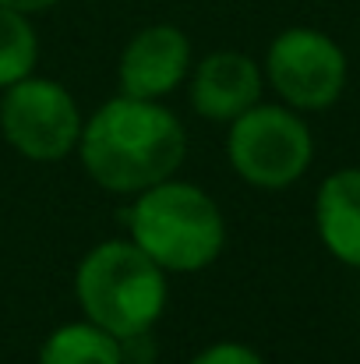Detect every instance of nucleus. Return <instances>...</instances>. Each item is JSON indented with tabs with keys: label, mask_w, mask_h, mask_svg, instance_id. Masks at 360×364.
I'll use <instances>...</instances> for the list:
<instances>
[{
	"label": "nucleus",
	"mask_w": 360,
	"mask_h": 364,
	"mask_svg": "<svg viewBox=\"0 0 360 364\" xmlns=\"http://www.w3.org/2000/svg\"><path fill=\"white\" fill-rule=\"evenodd\" d=\"M75 297L82 318L114 333L117 340H134L148 333L166 311V272L131 241L96 244L75 269Z\"/></svg>",
	"instance_id": "3"
},
{
	"label": "nucleus",
	"mask_w": 360,
	"mask_h": 364,
	"mask_svg": "<svg viewBox=\"0 0 360 364\" xmlns=\"http://www.w3.org/2000/svg\"><path fill=\"white\" fill-rule=\"evenodd\" d=\"M261 75L286 107L329 110L347 85V53L318 28H286L272 39Z\"/></svg>",
	"instance_id": "6"
},
{
	"label": "nucleus",
	"mask_w": 360,
	"mask_h": 364,
	"mask_svg": "<svg viewBox=\"0 0 360 364\" xmlns=\"http://www.w3.org/2000/svg\"><path fill=\"white\" fill-rule=\"evenodd\" d=\"M82 110L75 96L53 78H21L4 89L0 134L7 145L32 163H57L78 149Z\"/></svg>",
	"instance_id": "5"
},
{
	"label": "nucleus",
	"mask_w": 360,
	"mask_h": 364,
	"mask_svg": "<svg viewBox=\"0 0 360 364\" xmlns=\"http://www.w3.org/2000/svg\"><path fill=\"white\" fill-rule=\"evenodd\" d=\"M4 7H14V11H21V14H39V11H50L53 4H60V0H0Z\"/></svg>",
	"instance_id": "13"
},
{
	"label": "nucleus",
	"mask_w": 360,
	"mask_h": 364,
	"mask_svg": "<svg viewBox=\"0 0 360 364\" xmlns=\"http://www.w3.org/2000/svg\"><path fill=\"white\" fill-rule=\"evenodd\" d=\"M227 156L240 181L261 191H283L311 166L315 141L293 107L254 103L230 121Z\"/></svg>",
	"instance_id": "4"
},
{
	"label": "nucleus",
	"mask_w": 360,
	"mask_h": 364,
	"mask_svg": "<svg viewBox=\"0 0 360 364\" xmlns=\"http://www.w3.org/2000/svg\"><path fill=\"white\" fill-rule=\"evenodd\" d=\"M124 361V340L114 333L92 326L89 318L67 322L53 329L43 347H39V364H120Z\"/></svg>",
	"instance_id": "10"
},
{
	"label": "nucleus",
	"mask_w": 360,
	"mask_h": 364,
	"mask_svg": "<svg viewBox=\"0 0 360 364\" xmlns=\"http://www.w3.org/2000/svg\"><path fill=\"white\" fill-rule=\"evenodd\" d=\"M315 223L322 244L339 262L360 269V166L325 177L315 198Z\"/></svg>",
	"instance_id": "9"
},
{
	"label": "nucleus",
	"mask_w": 360,
	"mask_h": 364,
	"mask_svg": "<svg viewBox=\"0 0 360 364\" xmlns=\"http://www.w3.org/2000/svg\"><path fill=\"white\" fill-rule=\"evenodd\" d=\"M265 75L240 50H216L198 60L191 75V107L205 121H234L254 103H261Z\"/></svg>",
	"instance_id": "8"
},
{
	"label": "nucleus",
	"mask_w": 360,
	"mask_h": 364,
	"mask_svg": "<svg viewBox=\"0 0 360 364\" xmlns=\"http://www.w3.org/2000/svg\"><path fill=\"white\" fill-rule=\"evenodd\" d=\"M117 75L124 96L163 100L191 75V39L166 21L145 25L124 46Z\"/></svg>",
	"instance_id": "7"
},
{
	"label": "nucleus",
	"mask_w": 360,
	"mask_h": 364,
	"mask_svg": "<svg viewBox=\"0 0 360 364\" xmlns=\"http://www.w3.org/2000/svg\"><path fill=\"white\" fill-rule=\"evenodd\" d=\"M85 173L110 195H138L173 177L187 156V131L159 100H107L82 124L78 149Z\"/></svg>",
	"instance_id": "1"
},
{
	"label": "nucleus",
	"mask_w": 360,
	"mask_h": 364,
	"mask_svg": "<svg viewBox=\"0 0 360 364\" xmlns=\"http://www.w3.org/2000/svg\"><path fill=\"white\" fill-rule=\"evenodd\" d=\"M127 230L163 272H202L223 255L227 244V220L216 198L177 177L134 195Z\"/></svg>",
	"instance_id": "2"
},
{
	"label": "nucleus",
	"mask_w": 360,
	"mask_h": 364,
	"mask_svg": "<svg viewBox=\"0 0 360 364\" xmlns=\"http://www.w3.org/2000/svg\"><path fill=\"white\" fill-rule=\"evenodd\" d=\"M39 60V36L28 14L0 4V92L36 71Z\"/></svg>",
	"instance_id": "11"
},
{
	"label": "nucleus",
	"mask_w": 360,
	"mask_h": 364,
	"mask_svg": "<svg viewBox=\"0 0 360 364\" xmlns=\"http://www.w3.org/2000/svg\"><path fill=\"white\" fill-rule=\"evenodd\" d=\"M191 364H265V358L254 347H247V343L223 340V343H212V347L198 350Z\"/></svg>",
	"instance_id": "12"
}]
</instances>
